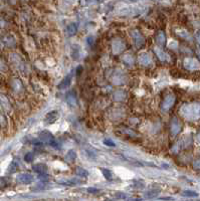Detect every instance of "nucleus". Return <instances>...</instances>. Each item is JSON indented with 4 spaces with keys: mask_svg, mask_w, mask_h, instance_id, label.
Returning <instances> with one entry per match:
<instances>
[{
    "mask_svg": "<svg viewBox=\"0 0 200 201\" xmlns=\"http://www.w3.org/2000/svg\"><path fill=\"white\" fill-rule=\"evenodd\" d=\"M180 114L187 121H198L200 120V102L184 104L180 108Z\"/></svg>",
    "mask_w": 200,
    "mask_h": 201,
    "instance_id": "1",
    "label": "nucleus"
},
{
    "mask_svg": "<svg viewBox=\"0 0 200 201\" xmlns=\"http://www.w3.org/2000/svg\"><path fill=\"white\" fill-rule=\"evenodd\" d=\"M39 141H41L43 144H47L51 146V147H53L54 149L59 148V144L56 142L55 139H54L53 135L47 130L40 132V134H39Z\"/></svg>",
    "mask_w": 200,
    "mask_h": 201,
    "instance_id": "2",
    "label": "nucleus"
},
{
    "mask_svg": "<svg viewBox=\"0 0 200 201\" xmlns=\"http://www.w3.org/2000/svg\"><path fill=\"white\" fill-rule=\"evenodd\" d=\"M111 82H112V84L115 86H120V85L124 84L126 82V76H125L124 71H122L121 70H114L113 74H111Z\"/></svg>",
    "mask_w": 200,
    "mask_h": 201,
    "instance_id": "3",
    "label": "nucleus"
},
{
    "mask_svg": "<svg viewBox=\"0 0 200 201\" xmlns=\"http://www.w3.org/2000/svg\"><path fill=\"white\" fill-rule=\"evenodd\" d=\"M126 50V44L124 42V40L117 37V38H114L112 41V50L114 54H120L122 53L123 51Z\"/></svg>",
    "mask_w": 200,
    "mask_h": 201,
    "instance_id": "4",
    "label": "nucleus"
},
{
    "mask_svg": "<svg viewBox=\"0 0 200 201\" xmlns=\"http://www.w3.org/2000/svg\"><path fill=\"white\" fill-rule=\"evenodd\" d=\"M183 65L188 70H200V62L196 58H192V57H186L183 60Z\"/></svg>",
    "mask_w": 200,
    "mask_h": 201,
    "instance_id": "5",
    "label": "nucleus"
},
{
    "mask_svg": "<svg viewBox=\"0 0 200 201\" xmlns=\"http://www.w3.org/2000/svg\"><path fill=\"white\" fill-rule=\"evenodd\" d=\"M9 56H10L11 62L14 64V67H15L18 70H20L21 73H23L25 70V64H24L23 60H22L21 57L17 53H10Z\"/></svg>",
    "mask_w": 200,
    "mask_h": 201,
    "instance_id": "6",
    "label": "nucleus"
},
{
    "mask_svg": "<svg viewBox=\"0 0 200 201\" xmlns=\"http://www.w3.org/2000/svg\"><path fill=\"white\" fill-rule=\"evenodd\" d=\"M131 37H132L133 42H134V44L136 45V47L140 48V47H142L143 45H144L145 38H144V36L142 35V33L140 32L139 30L134 29V30L131 31Z\"/></svg>",
    "mask_w": 200,
    "mask_h": 201,
    "instance_id": "7",
    "label": "nucleus"
},
{
    "mask_svg": "<svg viewBox=\"0 0 200 201\" xmlns=\"http://www.w3.org/2000/svg\"><path fill=\"white\" fill-rule=\"evenodd\" d=\"M174 103H175V96L172 94H168V96L165 97V99L163 100V102L161 104V110L163 112H168L173 107Z\"/></svg>",
    "mask_w": 200,
    "mask_h": 201,
    "instance_id": "8",
    "label": "nucleus"
},
{
    "mask_svg": "<svg viewBox=\"0 0 200 201\" xmlns=\"http://www.w3.org/2000/svg\"><path fill=\"white\" fill-rule=\"evenodd\" d=\"M0 108L3 110L5 113H11L12 111V106L8 97L5 94H0Z\"/></svg>",
    "mask_w": 200,
    "mask_h": 201,
    "instance_id": "9",
    "label": "nucleus"
},
{
    "mask_svg": "<svg viewBox=\"0 0 200 201\" xmlns=\"http://www.w3.org/2000/svg\"><path fill=\"white\" fill-rule=\"evenodd\" d=\"M182 129V125L181 123H180V121L178 120V118L174 117L172 118V120H171V124H170V133L172 135L173 137L177 136L180 131H181Z\"/></svg>",
    "mask_w": 200,
    "mask_h": 201,
    "instance_id": "10",
    "label": "nucleus"
},
{
    "mask_svg": "<svg viewBox=\"0 0 200 201\" xmlns=\"http://www.w3.org/2000/svg\"><path fill=\"white\" fill-rule=\"evenodd\" d=\"M34 177L32 174L30 173H19L17 175L16 177V181L18 183H20V184H24V185H27V184H30L31 182L33 181Z\"/></svg>",
    "mask_w": 200,
    "mask_h": 201,
    "instance_id": "11",
    "label": "nucleus"
},
{
    "mask_svg": "<svg viewBox=\"0 0 200 201\" xmlns=\"http://www.w3.org/2000/svg\"><path fill=\"white\" fill-rule=\"evenodd\" d=\"M59 119V112L56 110L50 111L45 115L44 117V123L45 124H53Z\"/></svg>",
    "mask_w": 200,
    "mask_h": 201,
    "instance_id": "12",
    "label": "nucleus"
},
{
    "mask_svg": "<svg viewBox=\"0 0 200 201\" xmlns=\"http://www.w3.org/2000/svg\"><path fill=\"white\" fill-rule=\"evenodd\" d=\"M153 50H154V51H155L157 57H158L162 62H170V60H171L170 56L167 52H165L162 48H160L158 46H154Z\"/></svg>",
    "mask_w": 200,
    "mask_h": 201,
    "instance_id": "13",
    "label": "nucleus"
},
{
    "mask_svg": "<svg viewBox=\"0 0 200 201\" xmlns=\"http://www.w3.org/2000/svg\"><path fill=\"white\" fill-rule=\"evenodd\" d=\"M138 62L143 67H148L152 64V57L148 52H141L138 56Z\"/></svg>",
    "mask_w": 200,
    "mask_h": 201,
    "instance_id": "14",
    "label": "nucleus"
},
{
    "mask_svg": "<svg viewBox=\"0 0 200 201\" xmlns=\"http://www.w3.org/2000/svg\"><path fill=\"white\" fill-rule=\"evenodd\" d=\"M73 73L71 71L67 74V76H65V77L64 80L61 82V84L58 86V90H65V88H67L70 86L71 85V80H73Z\"/></svg>",
    "mask_w": 200,
    "mask_h": 201,
    "instance_id": "15",
    "label": "nucleus"
},
{
    "mask_svg": "<svg viewBox=\"0 0 200 201\" xmlns=\"http://www.w3.org/2000/svg\"><path fill=\"white\" fill-rule=\"evenodd\" d=\"M65 100L68 104V106L70 107H76L78 105V99H76V94L75 92H68L67 94V97H65Z\"/></svg>",
    "mask_w": 200,
    "mask_h": 201,
    "instance_id": "16",
    "label": "nucleus"
},
{
    "mask_svg": "<svg viewBox=\"0 0 200 201\" xmlns=\"http://www.w3.org/2000/svg\"><path fill=\"white\" fill-rule=\"evenodd\" d=\"M121 59L126 65H128V67H132V65H134V64H135V57L133 56L132 53L123 54Z\"/></svg>",
    "mask_w": 200,
    "mask_h": 201,
    "instance_id": "17",
    "label": "nucleus"
},
{
    "mask_svg": "<svg viewBox=\"0 0 200 201\" xmlns=\"http://www.w3.org/2000/svg\"><path fill=\"white\" fill-rule=\"evenodd\" d=\"M58 184H61V185H65V186H75V185L81 184L82 180L78 179V178H70V179H65L64 181L58 180Z\"/></svg>",
    "mask_w": 200,
    "mask_h": 201,
    "instance_id": "18",
    "label": "nucleus"
},
{
    "mask_svg": "<svg viewBox=\"0 0 200 201\" xmlns=\"http://www.w3.org/2000/svg\"><path fill=\"white\" fill-rule=\"evenodd\" d=\"M11 87H12V90L17 94L23 92V85H22V82H20V80L18 79L12 80V82H11Z\"/></svg>",
    "mask_w": 200,
    "mask_h": 201,
    "instance_id": "19",
    "label": "nucleus"
},
{
    "mask_svg": "<svg viewBox=\"0 0 200 201\" xmlns=\"http://www.w3.org/2000/svg\"><path fill=\"white\" fill-rule=\"evenodd\" d=\"M32 169L34 172H36V173H38V174H45L48 170V167L46 164H44V163H37V164L33 165Z\"/></svg>",
    "mask_w": 200,
    "mask_h": 201,
    "instance_id": "20",
    "label": "nucleus"
},
{
    "mask_svg": "<svg viewBox=\"0 0 200 201\" xmlns=\"http://www.w3.org/2000/svg\"><path fill=\"white\" fill-rule=\"evenodd\" d=\"M76 156H78V154H76V152L73 150V149H70V150L67 151V153L65 154V157H64V160L67 161V163H73V161L76 159Z\"/></svg>",
    "mask_w": 200,
    "mask_h": 201,
    "instance_id": "21",
    "label": "nucleus"
},
{
    "mask_svg": "<svg viewBox=\"0 0 200 201\" xmlns=\"http://www.w3.org/2000/svg\"><path fill=\"white\" fill-rule=\"evenodd\" d=\"M126 98H127V94H126L125 92L122 90L116 91L113 94V99L115 100L116 102H122V100H124Z\"/></svg>",
    "mask_w": 200,
    "mask_h": 201,
    "instance_id": "22",
    "label": "nucleus"
},
{
    "mask_svg": "<svg viewBox=\"0 0 200 201\" xmlns=\"http://www.w3.org/2000/svg\"><path fill=\"white\" fill-rule=\"evenodd\" d=\"M176 34L178 36L182 37V38H184V39L192 40V37H191L190 33L188 32L187 30H185V29H176Z\"/></svg>",
    "mask_w": 200,
    "mask_h": 201,
    "instance_id": "23",
    "label": "nucleus"
},
{
    "mask_svg": "<svg viewBox=\"0 0 200 201\" xmlns=\"http://www.w3.org/2000/svg\"><path fill=\"white\" fill-rule=\"evenodd\" d=\"M156 41H157V44L159 45H161V46H163V45L165 44V42H166V36H165V34L163 31H159V32L157 33Z\"/></svg>",
    "mask_w": 200,
    "mask_h": 201,
    "instance_id": "24",
    "label": "nucleus"
},
{
    "mask_svg": "<svg viewBox=\"0 0 200 201\" xmlns=\"http://www.w3.org/2000/svg\"><path fill=\"white\" fill-rule=\"evenodd\" d=\"M7 118L5 116V114L2 112V109L0 108V127L1 128H6L7 127Z\"/></svg>",
    "mask_w": 200,
    "mask_h": 201,
    "instance_id": "25",
    "label": "nucleus"
},
{
    "mask_svg": "<svg viewBox=\"0 0 200 201\" xmlns=\"http://www.w3.org/2000/svg\"><path fill=\"white\" fill-rule=\"evenodd\" d=\"M67 30L68 35H75L78 31V25H76V23H70V25H67Z\"/></svg>",
    "mask_w": 200,
    "mask_h": 201,
    "instance_id": "26",
    "label": "nucleus"
},
{
    "mask_svg": "<svg viewBox=\"0 0 200 201\" xmlns=\"http://www.w3.org/2000/svg\"><path fill=\"white\" fill-rule=\"evenodd\" d=\"M76 174L79 175V177L82 178H87L88 175H90V173H88V170H85V168H82V167H78L76 168Z\"/></svg>",
    "mask_w": 200,
    "mask_h": 201,
    "instance_id": "27",
    "label": "nucleus"
},
{
    "mask_svg": "<svg viewBox=\"0 0 200 201\" xmlns=\"http://www.w3.org/2000/svg\"><path fill=\"white\" fill-rule=\"evenodd\" d=\"M9 184H10V179H8L7 177H0V189L6 188Z\"/></svg>",
    "mask_w": 200,
    "mask_h": 201,
    "instance_id": "28",
    "label": "nucleus"
},
{
    "mask_svg": "<svg viewBox=\"0 0 200 201\" xmlns=\"http://www.w3.org/2000/svg\"><path fill=\"white\" fill-rule=\"evenodd\" d=\"M3 42L7 45V46H9V47L13 46L14 44H15V42H14V39L12 38V36H10V35L5 36L4 38H3Z\"/></svg>",
    "mask_w": 200,
    "mask_h": 201,
    "instance_id": "29",
    "label": "nucleus"
},
{
    "mask_svg": "<svg viewBox=\"0 0 200 201\" xmlns=\"http://www.w3.org/2000/svg\"><path fill=\"white\" fill-rule=\"evenodd\" d=\"M160 193V189H154V190H149L146 192V194H145V196L147 198H153L157 196Z\"/></svg>",
    "mask_w": 200,
    "mask_h": 201,
    "instance_id": "30",
    "label": "nucleus"
},
{
    "mask_svg": "<svg viewBox=\"0 0 200 201\" xmlns=\"http://www.w3.org/2000/svg\"><path fill=\"white\" fill-rule=\"evenodd\" d=\"M102 173H103L104 177L107 180H111V179H112L113 175H112V172H111V170H109V169H107V168H102Z\"/></svg>",
    "mask_w": 200,
    "mask_h": 201,
    "instance_id": "31",
    "label": "nucleus"
},
{
    "mask_svg": "<svg viewBox=\"0 0 200 201\" xmlns=\"http://www.w3.org/2000/svg\"><path fill=\"white\" fill-rule=\"evenodd\" d=\"M17 168H18V162H17L16 160H13L12 163H11L9 166V168H8V172H9V173H13V172H15L17 170Z\"/></svg>",
    "mask_w": 200,
    "mask_h": 201,
    "instance_id": "32",
    "label": "nucleus"
},
{
    "mask_svg": "<svg viewBox=\"0 0 200 201\" xmlns=\"http://www.w3.org/2000/svg\"><path fill=\"white\" fill-rule=\"evenodd\" d=\"M182 195H183V196H186V197H196V196H198V193L195 191L185 190L182 192Z\"/></svg>",
    "mask_w": 200,
    "mask_h": 201,
    "instance_id": "33",
    "label": "nucleus"
},
{
    "mask_svg": "<svg viewBox=\"0 0 200 201\" xmlns=\"http://www.w3.org/2000/svg\"><path fill=\"white\" fill-rule=\"evenodd\" d=\"M34 159V153H32V152H29V153L25 154L24 156V161L27 163H31Z\"/></svg>",
    "mask_w": 200,
    "mask_h": 201,
    "instance_id": "34",
    "label": "nucleus"
},
{
    "mask_svg": "<svg viewBox=\"0 0 200 201\" xmlns=\"http://www.w3.org/2000/svg\"><path fill=\"white\" fill-rule=\"evenodd\" d=\"M168 47L170 48V50H177L178 48V42L176 41V40H170L169 44H168Z\"/></svg>",
    "mask_w": 200,
    "mask_h": 201,
    "instance_id": "35",
    "label": "nucleus"
},
{
    "mask_svg": "<svg viewBox=\"0 0 200 201\" xmlns=\"http://www.w3.org/2000/svg\"><path fill=\"white\" fill-rule=\"evenodd\" d=\"M103 143H104V145L108 146V147H116V143L111 139H105L103 141Z\"/></svg>",
    "mask_w": 200,
    "mask_h": 201,
    "instance_id": "36",
    "label": "nucleus"
},
{
    "mask_svg": "<svg viewBox=\"0 0 200 201\" xmlns=\"http://www.w3.org/2000/svg\"><path fill=\"white\" fill-rule=\"evenodd\" d=\"M94 42H95V37H94L93 35H90V36L87 37V44H88V45L92 46V45L94 44Z\"/></svg>",
    "mask_w": 200,
    "mask_h": 201,
    "instance_id": "37",
    "label": "nucleus"
},
{
    "mask_svg": "<svg viewBox=\"0 0 200 201\" xmlns=\"http://www.w3.org/2000/svg\"><path fill=\"white\" fill-rule=\"evenodd\" d=\"M193 168L196 169V170H200V158L199 159H196L193 162Z\"/></svg>",
    "mask_w": 200,
    "mask_h": 201,
    "instance_id": "38",
    "label": "nucleus"
},
{
    "mask_svg": "<svg viewBox=\"0 0 200 201\" xmlns=\"http://www.w3.org/2000/svg\"><path fill=\"white\" fill-rule=\"evenodd\" d=\"M87 191L88 192V193H91V194H96V193H98V192L100 191L98 188H94V187H90V188H88L87 189Z\"/></svg>",
    "mask_w": 200,
    "mask_h": 201,
    "instance_id": "39",
    "label": "nucleus"
},
{
    "mask_svg": "<svg viewBox=\"0 0 200 201\" xmlns=\"http://www.w3.org/2000/svg\"><path fill=\"white\" fill-rule=\"evenodd\" d=\"M160 200H174L173 197H160Z\"/></svg>",
    "mask_w": 200,
    "mask_h": 201,
    "instance_id": "40",
    "label": "nucleus"
},
{
    "mask_svg": "<svg viewBox=\"0 0 200 201\" xmlns=\"http://www.w3.org/2000/svg\"><path fill=\"white\" fill-rule=\"evenodd\" d=\"M82 71V65H79V67L76 68V74H79Z\"/></svg>",
    "mask_w": 200,
    "mask_h": 201,
    "instance_id": "41",
    "label": "nucleus"
},
{
    "mask_svg": "<svg viewBox=\"0 0 200 201\" xmlns=\"http://www.w3.org/2000/svg\"><path fill=\"white\" fill-rule=\"evenodd\" d=\"M196 141H197V143H198V144H200V132L196 135Z\"/></svg>",
    "mask_w": 200,
    "mask_h": 201,
    "instance_id": "42",
    "label": "nucleus"
},
{
    "mask_svg": "<svg viewBox=\"0 0 200 201\" xmlns=\"http://www.w3.org/2000/svg\"><path fill=\"white\" fill-rule=\"evenodd\" d=\"M196 40H197V42L200 44V32H198L196 34Z\"/></svg>",
    "mask_w": 200,
    "mask_h": 201,
    "instance_id": "43",
    "label": "nucleus"
},
{
    "mask_svg": "<svg viewBox=\"0 0 200 201\" xmlns=\"http://www.w3.org/2000/svg\"><path fill=\"white\" fill-rule=\"evenodd\" d=\"M197 54H198V56H200V51H199V50H198V51H197Z\"/></svg>",
    "mask_w": 200,
    "mask_h": 201,
    "instance_id": "44",
    "label": "nucleus"
}]
</instances>
